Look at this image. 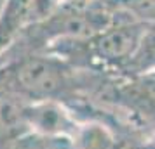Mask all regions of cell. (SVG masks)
<instances>
[{
    "mask_svg": "<svg viewBox=\"0 0 155 149\" xmlns=\"http://www.w3.org/2000/svg\"><path fill=\"white\" fill-rule=\"evenodd\" d=\"M84 70L52 54H26L0 61V88L26 102H70L80 95Z\"/></svg>",
    "mask_w": 155,
    "mask_h": 149,
    "instance_id": "cell-1",
    "label": "cell"
},
{
    "mask_svg": "<svg viewBox=\"0 0 155 149\" xmlns=\"http://www.w3.org/2000/svg\"><path fill=\"white\" fill-rule=\"evenodd\" d=\"M61 0H5L0 9V57L26 28L52 14Z\"/></svg>",
    "mask_w": 155,
    "mask_h": 149,
    "instance_id": "cell-2",
    "label": "cell"
},
{
    "mask_svg": "<svg viewBox=\"0 0 155 149\" xmlns=\"http://www.w3.org/2000/svg\"><path fill=\"white\" fill-rule=\"evenodd\" d=\"M26 121L30 134L44 137H71L80 120L64 102L42 101L28 104Z\"/></svg>",
    "mask_w": 155,
    "mask_h": 149,
    "instance_id": "cell-3",
    "label": "cell"
},
{
    "mask_svg": "<svg viewBox=\"0 0 155 149\" xmlns=\"http://www.w3.org/2000/svg\"><path fill=\"white\" fill-rule=\"evenodd\" d=\"M26 101L0 88V149L25 137L28 132Z\"/></svg>",
    "mask_w": 155,
    "mask_h": 149,
    "instance_id": "cell-4",
    "label": "cell"
},
{
    "mask_svg": "<svg viewBox=\"0 0 155 149\" xmlns=\"http://www.w3.org/2000/svg\"><path fill=\"white\" fill-rule=\"evenodd\" d=\"M70 139L77 149H113L117 134L103 121L80 120Z\"/></svg>",
    "mask_w": 155,
    "mask_h": 149,
    "instance_id": "cell-5",
    "label": "cell"
},
{
    "mask_svg": "<svg viewBox=\"0 0 155 149\" xmlns=\"http://www.w3.org/2000/svg\"><path fill=\"white\" fill-rule=\"evenodd\" d=\"M155 71V23H148L140 47L127 66L126 76H141Z\"/></svg>",
    "mask_w": 155,
    "mask_h": 149,
    "instance_id": "cell-6",
    "label": "cell"
},
{
    "mask_svg": "<svg viewBox=\"0 0 155 149\" xmlns=\"http://www.w3.org/2000/svg\"><path fill=\"white\" fill-rule=\"evenodd\" d=\"M4 149H77L70 137H44L26 134Z\"/></svg>",
    "mask_w": 155,
    "mask_h": 149,
    "instance_id": "cell-7",
    "label": "cell"
},
{
    "mask_svg": "<svg viewBox=\"0 0 155 149\" xmlns=\"http://www.w3.org/2000/svg\"><path fill=\"white\" fill-rule=\"evenodd\" d=\"M148 149H155V132L152 135H150V137H148Z\"/></svg>",
    "mask_w": 155,
    "mask_h": 149,
    "instance_id": "cell-8",
    "label": "cell"
},
{
    "mask_svg": "<svg viewBox=\"0 0 155 149\" xmlns=\"http://www.w3.org/2000/svg\"><path fill=\"white\" fill-rule=\"evenodd\" d=\"M148 76H150V78H153V80H155V71H153V73H148Z\"/></svg>",
    "mask_w": 155,
    "mask_h": 149,
    "instance_id": "cell-9",
    "label": "cell"
}]
</instances>
